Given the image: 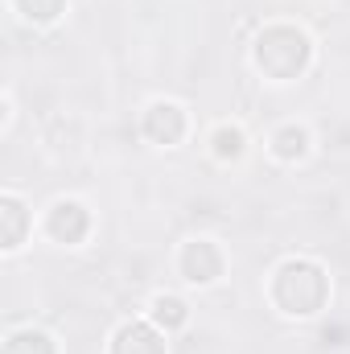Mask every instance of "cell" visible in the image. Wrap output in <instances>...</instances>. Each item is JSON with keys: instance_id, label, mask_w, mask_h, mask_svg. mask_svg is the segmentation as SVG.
Returning a JSON list of instances; mask_svg holds the SVG:
<instances>
[{"instance_id": "6da1fadb", "label": "cell", "mask_w": 350, "mask_h": 354, "mask_svg": "<svg viewBox=\"0 0 350 354\" xmlns=\"http://www.w3.org/2000/svg\"><path fill=\"white\" fill-rule=\"evenodd\" d=\"M268 297L288 317H313L330 297V280H326L322 264H313V260H288L276 268Z\"/></svg>"}, {"instance_id": "7a4b0ae2", "label": "cell", "mask_w": 350, "mask_h": 354, "mask_svg": "<svg viewBox=\"0 0 350 354\" xmlns=\"http://www.w3.org/2000/svg\"><path fill=\"white\" fill-rule=\"evenodd\" d=\"M252 54H256V66H260L268 79L288 83V79L305 75L313 46H309V37L297 25H268L260 37H256V50Z\"/></svg>"}, {"instance_id": "3957f363", "label": "cell", "mask_w": 350, "mask_h": 354, "mask_svg": "<svg viewBox=\"0 0 350 354\" xmlns=\"http://www.w3.org/2000/svg\"><path fill=\"white\" fill-rule=\"evenodd\" d=\"M87 231H91V214L83 210V202L62 198V202L50 206V214H46V235H50L54 243H83Z\"/></svg>"}, {"instance_id": "277c9868", "label": "cell", "mask_w": 350, "mask_h": 354, "mask_svg": "<svg viewBox=\"0 0 350 354\" xmlns=\"http://www.w3.org/2000/svg\"><path fill=\"white\" fill-rule=\"evenodd\" d=\"M177 268L190 284H214L223 276V252L210 239H190L177 256Z\"/></svg>"}, {"instance_id": "5b68a950", "label": "cell", "mask_w": 350, "mask_h": 354, "mask_svg": "<svg viewBox=\"0 0 350 354\" xmlns=\"http://www.w3.org/2000/svg\"><path fill=\"white\" fill-rule=\"evenodd\" d=\"M145 136L153 145H177L185 136V111L177 103H169V99H157L145 111Z\"/></svg>"}, {"instance_id": "8992f818", "label": "cell", "mask_w": 350, "mask_h": 354, "mask_svg": "<svg viewBox=\"0 0 350 354\" xmlns=\"http://www.w3.org/2000/svg\"><path fill=\"white\" fill-rule=\"evenodd\" d=\"M111 354H165V338L149 322H124L111 334Z\"/></svg>"}, {"instance_id": "52a82bcc", "label": "cell", "mask_w": 350, "mask_h": 354, "mask_svg": "<svg viewBox=\"0 0 350 354\" xmlns=\"http://www.w3.org/2000/svg\"><path fill=\"white\" fill-rule=\"evenodd\" d=\"M272 153H276L280 161H301V157L309 153V132H305L301 124L276 128V132H272Z\"/></svg>"}, {"instance_id": "ba28073f", "label": "cell", "mask_w": 350, "mask_h": 354, "mask_svg": "<svg viewBox=\"0 0 350 354\" xmlns=\"http://www.w3.org/2000/svg\"><path fill=\"white\" fill-rule=\"evenodd\" d=\"M0 218H4V248H17V243L25 239V227H29V214H25L21 198L4 194V198H0Z\"/></svg>"}, {"instance_id": "9c48e42d", "label": "cell", "mask_w": 350, "mask_h": 354, "mask_svg": "<svg viewBox=\"0 0 350 354\" xmlns=\"http://www.w3.org/2000/svg\"><path fill=\"white\" fill-rule=\"evenodd\" d=\"M4 354H58V351H54L50 334H42V330H12L8 342H4Z\"/></svg>"}, {"instance_id": "30bf717a", "label": "cell", "mask_w": 350, "mask_h": 354, "mask_svg": "<svg viewBox=\"0 0 350 354\" xmlns=\"http://www.w3.org/2000/svg\"><path fill=\"white\" fill-rule=\"evenodd\" d=\"M210 145H214V157L219 161H235V157H243V128H235V124H223V128H214V136H210Z\"/></svg>"}, {"instance_id": "8fae6325", "label": "cell", "mask_w": 350, "mask_h": 354, "mask_svg": "<svg viewBox=\"0 0 350 354\" xmlns=\"http://www.w3.org/2000/svg\"><path fill=\"white\" fill-rule=\"evenodd\" d=\"M153 322L157 326H165V330H174V326H181L185 322V301L181 297H174V292H161V297H153Z\"/></svg>"}, {"instance_id": "7c38bea8", "label": "cell", "mask_w": 350, "mask_h": 354, "mask_svg": "<svg viewBox=\"0 0 350 354\" xmlns=\"http://www.w3.org/2000/svg\"><path fill=\"white\" fill-rule=\"evenodd\" d=\"M66 0H12V8L25 17V21H37V25H50L58 12H62Z\"/></svg>"}]
</instances>
